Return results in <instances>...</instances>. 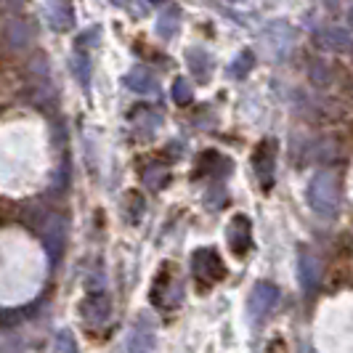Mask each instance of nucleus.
<instances>
[{"label": "nucleus", "instance_id": "obj_3", "mask_svg": "<svg viewBox=\"0 0 353 353\" xmlns=\"http://www.w3.org/2000/svg\"><path fill=\"white\" fill-rule=\"evenodd\" d=\"M194 271L199 276H208V282H218V279H223V274H226V268H223V263H221V258H218L215 250H199V252H196Z\"/></svg>", "mask_w": 353, "mask_h": 353}, {"label": "nucleus", "instance_id": "obj_1", "mask_svg": "<svg viewBox=\"0 0 353 353\" xmlns=\"http://www.w3.org/2000/svg\"><path fill=\"white\" fill-rule=\"evenodd\" d=\"M308 205L321 218H332L337 212V178L332 170H321L308 183Z\"/></svg>", "mask_w": 353, "mask_h": 353}, {"label": "nucleus", "instance_id": "obj_10", "mask_svg": "<svg viewBox=\"0 0 353 353\" xmlns=\"http://www.w3.org/2000/svg\"><path fill=\"white\" fill-rule=\"evenodd\" d=\"M319 40H321V46H327L332 51H345L348 48V35L343 30H324V32H319Z\"/></svg>", "mask_w": 353, "mask_h": 353}, {"label": "nucleus", "instance_id": "obj_16", "mask_svg": "<svg viewBox=\"0 0 353 353\" xmlns=\"http://www.w3.org/2000/svg\"><path fill=\"white\" fill-rule=\"evenodd\" d=\"M351 27H353V11H351Z\"/></svg>", "mask_w": 353, "mask_h": 353}, {"label": "nucleus", "instance_id": "obj_8", "mask_svg": "<svg viewBox=\"0 0 353 353\" xmlns=\"http://www.w3.org/2000/svg\"><path fill=\"white\" fill-rule=\"evenodd\" d=\"M51 24L56 30H70L72 27V11L67 3H61V0H51Z\"/></svg>", "mask_w": 353, "mask_h": 353}, {"label": "nucleus", "instance_id": "obj_6", "mask_svg": "<svg viewBox=\"0 0 353 353\" xmlns=\"http://www.w3.org/2000/svg\"><path fill=\"white\" fill-rule=\"evenodd\" d=\"M279 298V292H276V287L274 284H258L255 290H252V295H250V308L255 311V314H265L274 303Z\"/></svg>", "mask_w": 353, "mask_h": 353}, {"label": "nucleus", "instance_id": "obj_14", "mask_svg": "<svg viewBox=\"0 0 353 353\" xmlns=\"http://www.w3.org/2000/svg\"><path fill=\"white\" fill-rule=\"evenodd\" d=\"M252 67V53H242L234 64H231V74H236V77H245Z\"/></svg>", "mask_w": 353, "mask_h": 353}, {"label": "nucleus", "instance_id": "obj_12", "mask_svg": "<svg viewBox=\"0 0 353 353\" xmlns=\"http://www.w3.org/2000/svg\"><path fill=\"white\" fill-rule=\"evenodd\" d=\"M308 74H311V80L316 83L319 88H324V85H330V83H332V74H330V70H327L321 61H314V64H311V70H308Z\"/></svg>", "mask_w": 353, "mask_h": 353}, {"label": "nucleus", "instance_id": "obj_11", "mask_svg": "<svg viewBox=\"0 0 353 353\" xmlns=\"http://www.w3.org/2000/svg\"><path fill=\"white\" fill-rule=\"evenodd\" d=\"M301 271H303V284H305V287L316 284V279H319V263H316V258H314V255L303 252V255H301Z\"/></svg>", "mask_w": 353, "mask_h": 353}, {"label": "nucleus", "instance_id": "obj_15", "mask_svg": "<svg viewBox=\"0 0 353 353\" xmlns=\"http://www.w3.org/2000/svg\"><path fill=\"white\" fill-rule=\"evenodd\" d=\"M56 353H74V343H72V337L67 332L59 335V340H56Z\"/></svg>", "mask_w": 353, "mask_h": 353}, {"label": "nucleus", "instance_id": "obj_5", "mask_svg": "<svg viewBox=\"0 0 353 353\" xmlns=\"http://www.w3.org/2000/svg\"><path fill=\"white\" fill-rule=\"evenodd\" d=\"M125 83H128V88L136 90V93H141V96H152V93H157V77L152 74L149 70H133L128 77H125Z\"/></svg>", "mask_w": 353, "mask_h": 353}, {"label": "nucleus", "instance_id": "obj_2", "mask_svg": "<svg viewBox=\"0 0 353 353\" xmlns=\"http://www.w3.org/2000/svg\"><path fill=\"white\" fill-rule=\"evenodd\" d=\"M274 157H276V143L274 141H263L252 157L255 173H258L263 186H271V181H274Z\"/></svg>", "mask_w": 353, "mask_h": 353}, {"label": "nucleus", "instance_id": "obj_4", "mask_svg": "<svg viewBox=\"0 0 353 353\" xmlns=\"http://www.w3.org/2000/svg\"><path fill=\"white\" fill-rule=\"evenodd\" d=\"M226 242H229L231 252L236 255H245L250 248V221L245 215H236L231 218L229 231H226Z\"/></svg>", "mask_w": 353, "mask_h": 353}, {"label": "nucleus", "instance_id": "obj_7", "mask_svg": "<svg viewBox=\"0 0 353 353\" xmlns=\"http://www.w3.org/2000/svg\"><path fill=\"white\" fill-rule=\"evenodd\" d=\"M80 311L88 321H104L109 316V298L106 295H90V298L83 301Z\"/></svg>", "mask_w": 353, "mask_h": 353}, {"label": "nucleus", "instance_id": "obj_9", "mask_svg": "<svg viewBox=\"0 0 353 353\" xmlns=\"http://www.w3.org/2000/svg\"><path fill=\"white\" fill-rule=\"evenodd\" d=\"M178 24H181V19H178V8H165L162 14H159V21H157V32L162 37H173L178 30Z\"/></svg>", "mask_w": 353, "mask_h": 353}, {"label": "nucleus", "instance_id": "obj_13", "mask_svg": "<svg viewBox=\"0 0 353 353\" xmlns=\"http://www.w3.org/2000/svg\"><path fill=\"white\" fill-rule=\"evenodd\" d=\"M192 85L186 83V80H176V85H173V99H176L178 104H186V101H192Z\"/></svg>", "mask_w": 353, "mask_h": 353}]
</instances>
